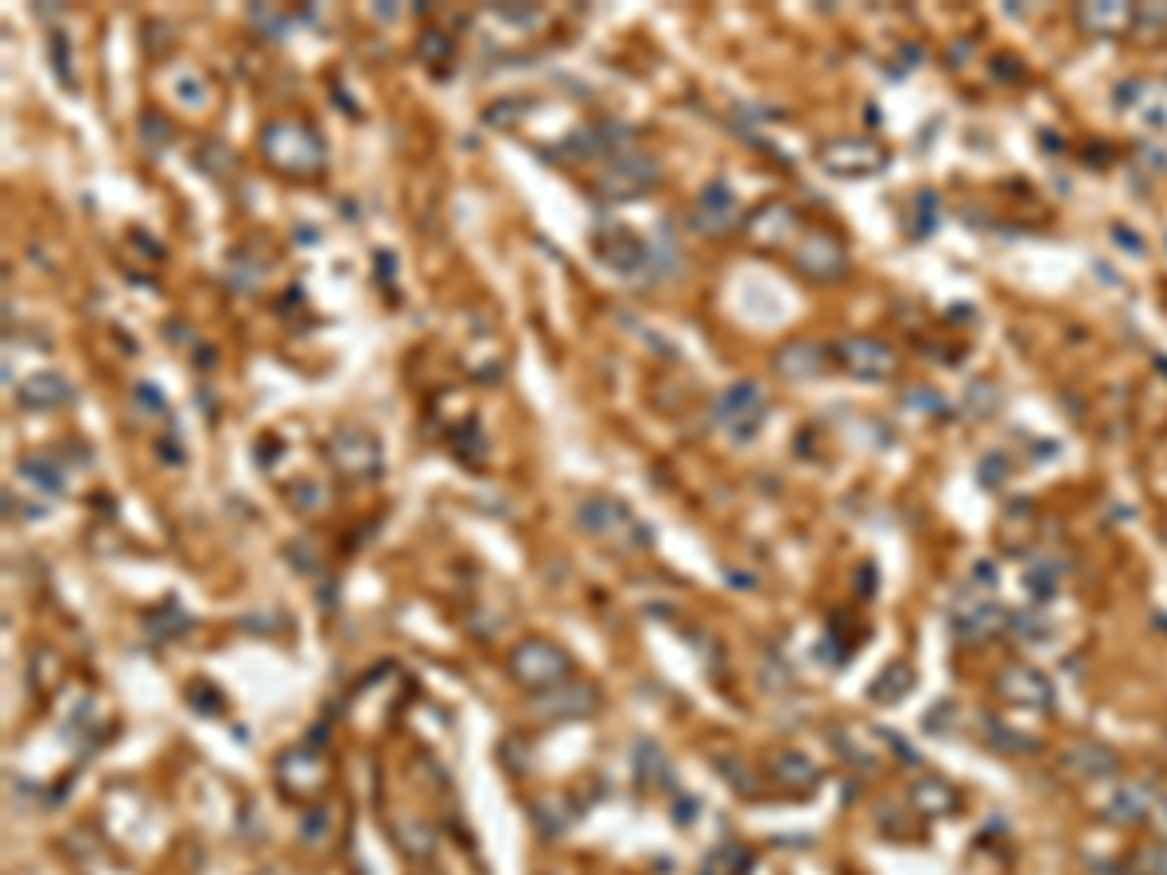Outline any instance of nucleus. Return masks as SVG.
I'll return each instance as SVG.
<instances>
[{
	"instance_id": "nucleus-18",
	"label": "nucleus",
	"mask_w": 1167,
	"mask_h": 875,
	"mask_svg": "<svg viewBox=\"0 0 1167 875\" xmlns=\"http://www.w3.org/2000/svg\"><path fill=\"white\" fill-rule=\"evenodd\" d=\"M775 366L778 374H786V378H814L817 370L825 366V354L814 343H786L775 354Z\"/></svg>"
},
{
	"instance_id": "nucleus-33",
	"label": "nucleus",
	"mask_w": 1167,
	"mask_h": 875,
	"mask_svg": "<svg viewBox=\"0 0 1167 875\" xmlns=\"http://www.w3.org/2000/svg\"><path fill=\"white\" fill-rule=\"evenodd\" d=\"M1156 860H1160V872L1167 875V848H1164V852H1160V856H1156Z\"/></svg>"
},
{
	"instance_id": "nucleus-32",
	"label": "nucleus",
	"mask_w": 1167,
	"mask_h": 875,
	"mask_svg": "<svg viewBox=\"0 0 1167 875\" xmlns=\"http://www.w3.org/2000/svg\"><path fill=\"white\" fill-rule=\"evenodd\" d=\"M701 875H720V872H716V860H712V864H705V868H701Z\"/></svg>"
},
{
	"instance_id": "nucleus-24",
	"label": "nucleus",
	"mask_w": 1167,
	"mask_h": 875,
	"mask_svg": "<svg viewBox=\"0 0 1167 875\" xmlns=\"http://www.w3.org/2000/svg\"><path fill=\"white\" fill-rule=\"evenodd\" d=\"M417 55L425 59L428 67H444V63H452V39L444 32H421Z\"/></svg>"
},
{
	"instance_id": "nucleus-27",
	"label": "nucleus",
	"mask_w": 1167,
	"mask_h": 875,
	"mask_svg": "<svg viewBox=\"0 0 1167 875\" xmlns=\"http://www.w3.org/2000/svg\"><path fill=\"white\" fill-rule=\"evenodd\" d=\"M907 681H911L907 665H891V673H884V677L876 681L872 697H876V700H899L903 693H907Z\"/></svg>"
},
{
	"instance_id": "nucleus-7",
	"label": "nucleus",
	"mask_w": 1167,
	"mask_h": 875,
	"mask_svg": "<svg viewBox=\"0 0 1167 875\" xmlns=\"http://www.w3.org/2000/svg\"><path fill=\"white\" fill-rule=\"evenodd\" d=\"M596 708H600V693L584 681H561L530 697V712L537 720H584Z\"/></svg>"
},
{
	"instance_id": "nucleus-8",
	"label": "nucleus",
	"mask_w": 1167,
	"mask_h": 875,
	"mask_svg": "<svg viewBox=\"0 0 1167 875\" xmlns=\"http://www.w3.org/2000/svg\"><path fill=\"white\" fill-rule=\"evenodd\" d=\"M821 168L833 175H872L884 168V148L864 137H837L821 144Z\"/></svg>"
},
{
	"instance_id": "nucleus-14",
	"label": "nucleus",
	"mask_w": 1167,
	"mask_h": 875,
	"mask_svg": "<svg viewBox=\"0 0 1167 875\" xmlns=\"http://www.w3.org/2000/svg\"><path fill=\"white\" fill-rule=\"evenodd\" d=\"M736 218V199L724 183H708L701 191V203H697V214H693V230L701 234H724Z\"/></svg>"
},
{
	"instance_id": "nucleus-1",
	"label": "nucleus",
	"mask_w": 1167,
	"mask_h": 875,
	"mask_svg": "<svg viewBox=\"0 0 1167 875\" xmlns=\"http://www.w3.org/2000/svg\"><path fill=\"white\" fill-rule=\"evenodd\" d=\"M261 152L277 172L296 175V179L316 175L323 168V160H327L323 140L300 121H269L261 129Z\"/></svg>"
},
{
	"instance_id": "nucleus-28",
	"label": "nucleus",
	"mask_w": 1167,
	"mask_h": 875,
	"mask_svg": "<svg viewBox=\"0 0 1167 875\" xmlns=\"http://www.w3.org/2000/svg\"><path fill=\"white\" fill-rule=\"evenodd\" d=\"M300 837L308 840V844H327V837H331V817H327V809H308V813H304V821H300Z\"/></svg>"
},
{
	"instance_id": "nucleus-15",
	"label": "nucleus",
	"mask_w": 1167,
	"mask_h": 875,
	"mask_svg": "<svg viewBox=\"0 0 1167 875\" xmlns=\"http://www.w3.org/2000/svg\"><path fill=\"white\" fill-rule=\"evenodd\" d=\"M743 230H747V238L755 245H778L790 238L794 214H790V207H782V203H767V207H759L743 222Z\"/></svg>"
},
{
	"instance_id": "nucleus-34",
	"label": "nucleus",
	"mask_w": 1167,
	"mask_h": 875,
	"mask_svg": "<svg viewBox=\"0 0 1167 875\" xmlns=\"http://www.w3.org/2000/svg\"><path fill=\"white\" fill-rule=\"evenodd\" d=\"M1164 825H1167V802H1164Z\"/></svg>"
},
{
	"instance_id": "nucleus-10",
	"label": "nucleus",
	"mask_w": 1167,
	"mask_h": 875,
	"mask_svg": "<svg viewBox=\"0 0 1167 875\" xmlns=\"http://www.w3.org/2000/svg\"><path fill=\"white\" fill-rule=\"evenodd\" d=\"M600 257H603V265H611L615 273H627V277L642 273V269L654 261L650 245L638 242L631 230H611L607 238H600Z\"/></svg>"
},
{
	"instance_id": "nucleus-23",
	"label": "nucleus",
	"mask_w": 1167,
	"mask_h": 875,
	"mask_svg": "<svg viewBox=\"0 0 1167 875\" xmlns=\"http://www.w3.org/2000/svg\"><path fill=\"white\" fill-rule=\"evenodd\" d=\"M526 113H530V102H526V98H518V102H514V98H502V102H495L487 113H483V121H487L491 129H510V125H518Z\"/></svg>"
},
{
	"instance_id": "nucleus-29",
	"label": "nucleus",
	"mask_w": 1167,
	"mask_h": 875,
	"mask_svg": "<svg viewBox=\"0 0 1167 875\" xmlns=\"http://www.w3.org/2000/svg\"><path fill=\"white\" fill-rule=\"evenodd\" d=\"M168 137H172V129H168V117H164V113H156V109H148V113L141 117V140L156 148V144H164Z\"/></svg>"
},
{
	"instance_id": "nucleus-21",
	"label": "nucleus",
	"mask_w": 1167,
	"mask_h": 875,
	"mask_svg": "<svg viewBox=\"0 0 1167 875\" xmlns=\"http://www.w3.org/2000/svg\"><path fill=\"white\" fill-rule=\"evenodd\" d=\"M1113 767H1117L1113 755L1101 751V747H1078L1074 755H1066V770H1074L1082 778H1101V774H1109Z\"/></svg>"
},
{
	"instance_id": "nucleus-30",
	"label": "nucleus",
	"mask_w": 1167,
	"mask_h": 875,
	"mask_svg": "<svg viewBox=\"0 0 1167 875\" xmlns=\"http://www.w3.org/2000/svg\"><path fill=\"white\" fill-rule=\"evenodd\" d=\"M319 502H323V487H319V483H296V487H292V506H300V510H316Z\"/></svg>"
},
{
	"instance_id": "nucleus-20",
	"label": "nucleus",
	"mask_w": 1167,
	"mask_h": 875,
	"mask_svg": "<svg viewBox=\"0 0 1167 875\" xmlns=\"http://www.w3.org/2000/svg\"><path fill=\"white\" fill-rule=\"evenodd\" d=\"M771 770H775L778 782H786V786H794V782H798V786H810V782L817 778V767L806 759V755H798V751H782Z\"/></svg>"
},
{
	"instance_id": "nucleus-9",
	"label": "nucleus",
	"mask_w": 1167,
	"mask_h": 875,
	"mask_svg": "<svg viewBox=\"0 0 1167 875\" xmlns=\"http://www.w3.org/2000/svg\"><path fill=\"white\" fill-rule=\"evenodd\" d=\"M277 778L284 782L288 794L312 798V794L323 790V782H327V763L319 759V751H312V747H292V751H284L281 763H277Z\"/></svg>"
},
{
	"instance_id": "nucleus-17",
	"label": "nucleus",
	"mask_w": 1167,
	"mask_h": 875,
	"mask_svg": "<svg viewBox=\"0 0 1167 875\" xmlns=\"http://www.w3.org/2000/svg\"><path fill=\"white\" fill-rule=\"evenodd\" d=\"M393 840H397L401 852L413 856V860H428V856L436 852V833L428 829L421 817H413V813H401V817L393 821Z\"/></svg>"
},
{
	"instance_id": "nucleus-11",
	"label": "nucleus",
	"mask_w": 1167,
	"mask_h": 875,
	"mask_svg": "<svg viewBox=\"0 0 1167 875\" xmlns=\"http://www.w3.org/2000/svg\"><path fill=\"white\" fill-rule=\"evenodd\" d=\"M71 393H74L71 382L63 374H55V370H39V374H32V378H24V382L16 385V401L24 409H36V413L59 409L63 401H71Z\"/></svg>"
},
{
	"instance_id": "nucleus-3",
	"label": "nucleus",
	"mask_w": 1167,
	"mask_h": 875,
	"mask_svg": "<svg viewBox=\"0 0 1167 875\" xmlns=\"http://www.w3.org/2000/svg\"><path fill=\"white\" fill-rule=\"evenodd\" d=\"M568 673H572L568 654L561 650V646H553L549 638H522V642L510 650V677H514L518 685L533 689V693L561 685Z\"/></svg>"
},
{
	"instance_id": "nucleus-2",
	"label": "nucleus",
	"mask_w": 1167,
	"mask_h": 875,
	"mask_svg": "<svg viewBox=\"0 0 1167 875\" xmlns=\"http://www.w3.org/2000/svg\"><path fill=\"white\" fill-rule=\"evenodd\" d=\"M576 525L584 533L607 541V545L623 549V553H638V549H650L654 545L650 525L638 522L619 498H588V502H580L576 506Z\"/></svg>"
},
{
	"instance_id": "nucleus-5",
	"label": "nucleus",
	"mask_w": 1167,
	"mask_h": 875,
	"mask_svg": "<svg viewBox=\"0 0 1167 875\" xmlns=\"http://www.w3.org/2000/svg\"><path fill=\"white\" fill-rule=\"evenodd\" d=\"M327 459L347 479H378L382 475V448L362 428H339V432H331Z\"/></svg>"
},
{
	"instance_id": "nucleus-19",
	"label": "nucleus",
	"mask_w": 1167,
	"mask_h": 875,
	"mask_svg": "<svg viewBox=\"0 0 1167 875\" xmlns=\"http://www.w3.org/2000/svg\"><path fill=\"white\" fill-rule=\"evenodd\" d=\"M1004 693L1016 700V704H1047L1051 700V685H1047V677H1039L1035 669H1012L1008 677H1004Z\"/></svg>"
},
{
	"instance_id": "nucleus-25",
	"label": "nucleus",
	"mask_w": 1167,
	"mask_h": 875,
	"mask_svg": "<svg viewBox=\"0 0 1167 875\" xmlns=\"http://www.w3.org/2000/svg\"><path fill=\"white\" fill-rule=\"evenodd\" d=\"M1109 809H1113V817H1121V821L1140 817V813L1148 809V794H1144V786H1121V790L1113 794Z\"/></svg>"
},
{
	"instance_id": "nucleus-31",
	"label": "nucleus",
	"mask_w": 1167,
	"mask_h": 875,
	"mask_svg": "<svg viewBox=\"0 0 1167 875\" xmlns=\"http://www.w3.org/2000/svg\"><path fill=\"white\" fill-rule=\"evenodd\" d=\"M51 47H55V67H59V78H63V82H71V78H67V39H63V32H51Z\"/></svg>"
},
{
	"instance_id": "nucleus-26",
	"label": "nucleus",
	"mask_w": 1167,
	"mask_h": 875,
	"mask_svg": "<svg viewBox=\"0 0 1167 875\" xmlns=\"http://www.w3.org/2000/svg\"><path fill=\"white\" fill-rule=\"evenodd\" d=\"M915 802H919V809H926V813H950L954 794H950L942 782H922L919 790H915Z\"/></svg>"
},
{
	"instance_id": "nucleus-22",
	"label": "nucleus",
	"mask_w": 1167,
	"mask_h": 875,
	"mask_svg": "<svg viewBox=\"0 0 1167 875\" xmlns=\"http://www.w3.org/2000/svg\"><path fill=\"white\" fill-rule=\"evenodd\" d=\"M172 90H176V98L187 109H199V105L207 102V82L195 74V70H176L172 74Z\"/></svg>"
},
{
	"instance_id": "nucleus-12",
	"label": "nucleus",
	"mask_w": 1167,
	"mask_h": 875,
	"mask_svg": "<svg viewBox=\"0 0 1167 875\" xmlns=\"http://www.w3.org/2000/svg\"><path fill=\"white\" fill-rule=\"evenodd\" d=\"M794 261H798V269H806L817 280H833L837 273H845L841 245L833 242V238H825V234H810L806 242L794 249Z\"/></svg>"
},
{
	"instance_id": "nucleus-6",
	"label": "nucleus",
	"mask_w": 1167,
	"mask_h": 875,
	"mask_svg": "<svg viewBox=\"0 0 1167 875\" xmlns=\"http://www.w3.org/2000/svg\"><path fill=\"white\" fill-rule=\"evenodd\" d=\"M662 179V168L650 160V156H638V152H623V156H611V164L603 168V175L596 179V191L603 199H635V195H646L654 183Z\"/></svg>"
},
{
	"instance_id": "nucleus-4",
	"label": "nucleus",
	"mask_w": 1167,
	"mask_h": 875,
	"mask_svg": "<svg viewBox=\"0 0 1167 875\" xmlns=\"http://www.w3.org/2000/svg\"><path fill=\"white\" fill-rule=\"evenodd\" d=\"M716 420H720V428L732 436V440H740V444H747L759 428H763V420H767V397H763V389L755 382H740L732 385V389H724V397L716 401Z\"/></svg>"
},
{
	"instance_id": "nucleus-13",
	"label": "nucleus",
	"mask_w": 1167,
	"mask_h": 875,
	"mask_svg": "<svg viewBox=\"0 0 1167 875\" xmlns=\"http://www.w3.org/2000/svg\"><path fill=\"white\" fill-rule=\"evenodd\" d=\"M837 354L860 378H884V374L895 370V354L884 343H876V339H849V343L837 347Z\"/></svg>"
},
{
	"instance_id": "nucleus-16",
	"label": "nucleus",
	"mask_w": 1167,
	"mask_h": 875,
	"mask_svg": "<svg viewBox=\"0 0 1167 875\" xmlns=\"http://www.w3.org/2000/svg\"><path fill=\"white\" fill-rule=\"evenodd\" d=\"M16 471H20V475H24L36 490H43V494H63V490H67V471H63V463H55L51 455H43V452L20 455V459H16Z\"/></svg>"
}]
</instances>
